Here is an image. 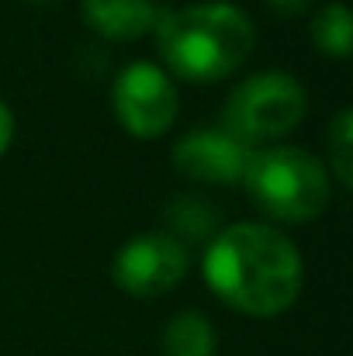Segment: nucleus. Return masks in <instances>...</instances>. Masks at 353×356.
<instances>
[{
    "instance_id": "9d476101",
    "label": "nucleus",
    "mask_w": 353,
    "mask_h": 356,
    "mask_svg": "<svg viewBox=\"0 0 353 356\" xmlns=\"http://www.w3.org/2000/svg\"><path fill=\"white\" fill-rule=\"evenodd\" d=\"M159 350L163 356H215L219 353L215 322L198 308H184L163 325Z\"/></svg>"
},
{
    "instance_id": "0eeeda50",
    "label": "nucleus",
    "mask_w": 353,
    "mask_h": 356,
    "mask_svg": "<svg viewBox=\"0 0 353 356\" xmlns=\"http://www.w3.org/2000/svg\"><path fill=\"white\" fill-rule=\"evenodd\" d=\"M249 156H253V145L235 138L233 131L194 128V131L177 138L170 159L184 180L208 184V187H233V184H242Z\"/></svg>"
},
{
    "instance_id": "423d86ee",
    "label": "nucleus",
    "mask_w": 353,
    "mask_h": 356,
    "mask_svg": "<svg viewBox=\"0 0 353 356\" xmlns=\"http://www.w3.org/2000/svg\"><path fill=\"white\" fill-rule=\"evenodd\" d=\"M187 270H191L187 245H180L163 229L132 236L128 242L118 245L115 259H111V280L118 284L121 294H132V298L170 294L184 284Z\"/></svg>"
},
{
    "instance_id": "9b49d317",
    "label": "nucleus",
    "mask_w": 353,
    "mask_h": 356,
    "mask_svg": "<svg viewBox=\"0 0 353 356\" xmlns=\"http://www.w3.org/2000/svg\"><path fill=\"white\" fill-rule=\"evenodd\" d=\"M312 45L329 59H347L353 52V14L347 0H329L312 14L308 24Z\"/></svg>"
},
{
    "instance_id": "20e7f679",
    "label": "nucleus",
    "mask_w": 353,
    "mask_h": 356,
    "mask_svg": "<svg viewBox=\"0 0 353 356\" xmlns=\"http://www.w3.org/2000/svg\"><path fill=\"white\" fill-rule=\"evenodd\" d=\"M305 115H308V94L301 80L284 70H263L249 73L229 94L222 108L226 118L222 128L256 149L260 142L291 135L305 121Z\"/></svg>"
},
{
    "instance_id": "ddd939ff",
    "label": "nucleus",
    "mask_w": 353,
    "mask_h": 356,
    "mask_svg": "<svg viewBox=\"0 0 353 356\" xmlns=\"http://www.w3.org/2000/svg\"><path fill=\"white\" fill-rule=\"evenodd\" d=\"M14 131H17V121H14V111L0 101V156L10 149V142H14Z\"/></svg>"
},
{
    "instance_id": "f8f14e48",
    "label": "nucleus",
    "mask_w": 353,
    "mask_h": 356,
    "mask_svg": "<svg viewBox=\"0 0 353 356\" xmlns=\"http://www.w3.org/2000/svg\"><path fill=\"white\" fill-rule=\"evenodd\" d=\"M326 170L343 191L353 187V111L340 108L326 128Z\"/></svg>"
},
{
    "instance_id": "1a4fd4ad",
    "label": "nucleus",
    "mask_w": 353,
    "mask_h": 356,
    "mask_svg": "<svg viewBox=\"0 0 353 356\" xmlns=\"http://www.w3.org/2000/svg\"><path fill=\"white\" fill-rule=\"evenodd\" d=\"M166 236H173L180 245L187 242H212L222 229V208L212 204L205 194H173L163 208Z\"/></svg>"
},
{
    "instance_id": "6e6552de",
    "label": "nucleus",
    "mask_w": 353,
    "mask_h": 356,
    "mask_svg": "<svg viewBox=\"0 0 353 356\" xmlns=\"http://www.w3.org/2000/svg\"><path fill=\"white\" fill-rule=\"evenodd\" d=\"M84 24L104 42H135L152 35L163 7L156 0H84Z\"/></svg>"
},
{
    "instance_id": "f03ea898",
    "label": "nucleus",
    "mask_w": 353,
    "mask_h": 356,
    "mask_svg": "<svg viewBox=\"0 0 353 356\" xmlns=\"http://www.w3.org/2000/svg\"><path fill=\"white\" fill-rule=\"evenodd\" d=\"M152 38L170 76L187 83H222L253 56L256 24L233 0H194L166 7Z\"/></svg>"
},
{
    "instance_id": "7ed1b4c3",
    "label": "nucleus",
    "mask_w": 353,
    "mask_h": 356,
    "mask_svg": "<svg viewBox=\"0 0 353 356\" xmlns=\"http://www.w3.org/2000/svg\"><path fill=\"white\" fill-rule=\"evenodd\" d=\"M242 191L260 215L281 225L315 222L333 204L326 163L298 145H256L242 173Z\"/></svg>"
},
{
    "instance_id": "39448f33",
    "label": "nucleus",
    "mask_w": 353,
    "mask_h": 356,
    "mask_svg": "<svg viewBox=\"0 0 353 356\" xmlns=\"http://www.w3.org/2000/svg\"><path fill=\"white\" fill-rule=\"evenodd\" d=\"M111 108L118 124L132 138H159L180 115V90L163 66L135 59L118 70L111 83Z\"/></svg>"
},
{
    "instance_id": "4468645a",
    "label": "nucleus",
    "mask_w": 353,
    "mask_h": 356,
    "mask_svg": "<svg viewBox=\"0 0 353 356\" xmlns=\"http://www.w3.org/2000/svg\"><path fill=\"white\" fill-rule=\"evenodd\" d=\"M274 14H281V17H298V14H305L315 0H263Z\"/></svg>"
},
{
    "instance_id": "f257e3e1",
    "label": "nucleus",
    "mask_w": 353,
    "mask_h": 356,
    "mask_svg": "<svg viewBox=\"0 0 353 356\" xmlns=\"http://www.w3.org/2000/svg\"><path fill=\"white\" fill-rule=\"evenodd\" d=\"M201 273L226 308L246 318H277L301 298L305 256L267 222H235L205 245Z\"/></svg>"
},
{
    "instance_id": "2eb2a0df",
    "label": "nucleus",
    "mask_w": 353,
    "mask_h": 356,
    "mask_svg": "<svg viewBox=\"0 0 353 356\" xmlns=\"http://www.w3.org/2000/svg\"><path fill=\"white\" fill-rule=\"evenodd\" d=\"M42 3H45V0H42Z\"/></svg>"
}]
</instances>
